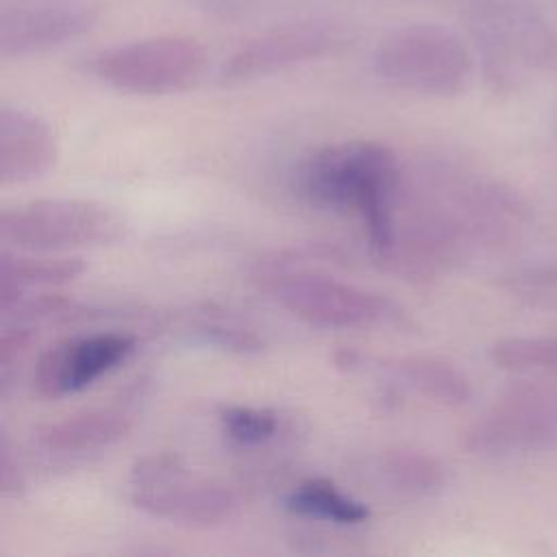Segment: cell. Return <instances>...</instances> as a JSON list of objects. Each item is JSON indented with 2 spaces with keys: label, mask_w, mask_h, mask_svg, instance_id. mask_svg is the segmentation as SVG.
I'll list each match as a JSON object with an SVG mask.
<instances>
[{
  "label": "cell",
  "mask_w": 557,
  "mask_h": 557,
  "mask_svg": "<svg viewBox=\"0 0 557 557\" xmlns=\"http://www.w3.org/2000/svg\"><path fill=\"white\" fill-rule=\"evenodd\" d=\"M131 500L139 511L183 527H218L239 509L233 490L191 476L174 453H154L135 461Z\"/></svg>",
  "instance_id": "7"
},
{
  "label": "cell",
  "mask_w": 557,
  "mask_h": 557,
  "mask_svg": "<svg viewBox=\"0 0 557 557\" xmlns=\"http://www.w3.org/2000/svg\"><path fill=\"white\" fill-rule=\"evenodd\" d=\"M133 350L135 337L126 333H94L63 339L39 357L33 387L48 400L76 394L122 366Z\"/></svg>",
  "instance_id": "11"
},
{
  "label": "cell",
  "mask_w": 557,
  "mask_h": 557,
  "mask_svg": "<svg viewBox=\"0 0 557 557\" xmlns=\"http://www.w3.org/2000/svg\"><path fill=\"white\" fill-rule=\"evenodd\" d=\"M557 444V398L518 385L487 407L463 433V446L481 457H507Z\"/></svg>",
  "instance_id": "8"
},
{
  "label": "cell",
  "mask_w": 557,
  "mask_h": 557,
  "mask_svg": "<svg viewBox=\"0 0 557 557\" xmlns=\"http://www.w3.org/2000/svg\"><path fill=\"white\" fill-rule=\"evenodd\" d=\"M344 30L326 20H296L272 26L242 44L220 70L226 85L250 83L289 67H298L337 52Z\"/></svg>",
  "instance_id": "9"
},
{
  "label": "cell",
  "mask_w": 557,
  "mask_h": 557,
  "mask_svg": "<svg viewBox=\"0 0 557 557\" xmlns=\"http://www.w3.org/2000/svg\"><path fill=\"white\" fill-rule=\"evenodd\" d=\"M255 278L283 309L318 329L350 331L403 322L394 300L294 263L263 261Z\"/></svg>",
  "instance_id": "3"
},
{
  "label": "cell",
  "mask_w": 557,
  "mask_h": 557,
  "mask_svg": "<svg viewBox=\"0 0 557 557\" xmlns=\"http://www.w3.org/2000/svg\"><path fill=\"white\" fill-rule=\"evenodd\" d=\"M359 470L368 485L400 500L429 498L446 483L444 463L416 448L381 450L368 457Z\"/></svg>",
  "instance_id": "13"
},
{
  "label": "cell",
  "mask_w": 557,
  "mask_h": 557,
  "mask_svg": "<svg viewBox=\"0 0 557 557\" xmlns=\"http://www.w3.org/2000/svg\"><path fill=\"white\" fill-rule=\"evenodd\" d=\"M59 157L52 128L39 115L13 107H0V183L22 185L44 176Z\"/></svg>",
  "instance_id": "12"
},
{
  "label": "cell",
  "mask_w": 557,
  "mask_h": 557,
  "mask_svg": "<svg viewBox=\"0 0 557 557\" xmlns=\"http://www.w3.org/2000/svg\"><path fill=\"white\" fill-rule=\"evenodd\" d=\"M26 487L24 472L20 468L17 457L13 455V446L9 433L2 429L0 433V490L4 496H17Z\"/></svg>",
  "instance_id": "23"
},
{
  "label": "cell",
  "mask_w": 557,
  "mask_h": 557,
  "mask_svg": "<svg viewBox=\"0 0 557 557\" xmlns=\"http://www.w3.org/2000/svg\"><path fill=\"white\" fill-rule=\"evenodd\" d=\"M222 433L237 446L252 448L274 440L281 431V418L265 407L231 405L220 411Z\"/></svg>",
  "instance_id": "19"
},
{
  "label": "cell",
  "mask_w": 557,
  "mask_h": 557,
  "mask_svg": "<svg viewBox=\"0 0 557 557\" xmlns=\"http://www.w3.org/2000/svg\"><path fill=\"white\" fill-rule=\"evenodd\" d=\"M385 368L405 385L440 405L457 407L468 403L472 396V387L466 374L459 372L453 363L437 357H396L387 361Z\"/></svg>",
  "instance_id": "16"
},
{
  "label": "cell",
  "mask_w": 557,
  "mask_h": 557,
  "mask_svg": "<svg viewBox=\"0 0 557 557\" xmlns=\"http://www.w3.org/2000/svg\"><path fill=\"white\" fill-rule=\"evenodd\" d=\"M98 17V0H0V57L50 52L89 33Z\"/></svg>",
  "instance_id": "10"
},
{
  "label": "cell",
  "mask_w": 557,
  "mask_h": 557,
  "mask_svg": "<svg viewBox=\"0 0 557 557\" xmlns=\"http://www.w3.org/2000/svg\"><path fill=\"white\" fill-rule=\"evenodd\" d=\"M33 339H35V331L30 324L2 322V335H0V387H2V394L9 389L13 368L24 359Z\"/></svg>",
  "instance_id": "22"
},
{
  "label": "cell",
  "mask_w": 557,
  "mask_h": 557,
  "mask_svg": "<svg viewBox=\"0 0 557 557\" xmlns=\"http://www.w3.org/2000/svg\"><path fill=\"white\" fill-rule=\"evenodd\" d=\"M85 272L81 257H28L2 248L0 252V311L11 307L26 287L63 285Z\"/></svg>",
  "instance_id": "15"
},
{
  "label": "cell",
  "mask_w": 557,
  "mask_h": 557,
  "mask_svg": "<svg viewBox=\"0 0 557 557\" xmlns=\"http://www.w3.org/2000/svg\"><path fill=\"white\" fill-rule=\"evenodd\" d=\"M285 509L294 516L339 527L361 524L370 518L366 503L352 498L329 479H305L287 496Z\"/></svg>",
  "instance_id": "17"
},
{
  "label": "cell",
  "mask_w": 557,
  "mask_h": 557,
  "mask_svg": "<svg viewBox=\"0 0 557 557\" xmlns=\"http://www.w3.org/2000/svg\"><path fill=\"white\" fill-rule=\"evenodd\" d=\"M131 418L117 409H98L48 422L35 431V444L50 455H85L120 442Z\"/></svg>",
  "instance_id": "14"
},
{
  "label": "cell",
  "mask_w": 557,
  "mask_h": 557,
  "mask_svg": "<svg viewBox=\"0 0 557 557\" xmlns=\"http://www.w3.org/2000/svg\"><path fill=\"white\" fill-rule=\"evenodd\" d=\"M205 67V48L183 35H157L111 46L85 65L102 85L133 96L185 91L200 81Z\"/></svg>",
  "instance_id": "5"
},
{
  "label": "cell",
  "mask_w": 557,
  "mask_h": 557,
  "mask_svg": "<svg viewBox=\"0 0 557 557\" xmlns=\"http://www.w3.org/2000/svg\"><path fill=\"white\" fill-rule=\"evenodd\" d=\"M400 172L398 157L385 144L346 139L305 157L294 174V187L315 209L355 213L372 257H379L392 242Z\"/></svg>",
  "instance_id": "2"
},
{
  "label": "cell",
  "mask_w": 557,
  "mask_h": 557,
  "mask_svg": "<svg viewBox=\"0 0 557 557\" xmlns=\"http://www.w3.org/2000/svg\"><path fill=\"white\" fill-rule=\"evenodd\" d=\"M503 287L516 300L557 313V265L520 268L503 276Z\"/></svg>",
  "instance_id": "20"
},
{
  "label": "cell",
  "mask_w": 557,
  "mask_h": 557,
  "mask_svg": "<svg viewBox=\"0 0 557 557\" xmlns=\"http://www.w3.org/2000/svg\"><path fill=\"white\" fill-rule=\"evenodd\" d=\"M194 335L209 346L222 348V350H231V352H239V355H250V352H259L263 348V339L233 322L226 318H205L194 326Z\"/></svg>",
  "instance_id": "21"
},
{
  "label": "cell",
  "mask_w": 557,
  "mask_h": 557,
  "mask_svg": "<svg viewBox=\"0 0 557 557\" xmlns=\"http://www.w3.org/2000/svg\"><path fill=\"white\" fill-rule=\"evenodd\" d=\"M527 222L522 200L448 161L400 172L389 246L374 257L387 272L429 281L468 255L505 246Z\"/></svg>",
  "instance_id": "1"
},
{
  "label": "cell",
  "mask_w": 557,
  "mask_h": 557,
  "mask_svg": "<svg viewBox=\"0 0 557 557\" xmlns=\"http://www.w3.org/2000/svg\"><path fill=\"white\" fill-rule=\"evenodd\" d=\"M124 233L126 222L113 207L83 198L30 200L0 213V242L26 252L109 246Z\"/></svg>",
  "instance_id": "4"
},
{
  "label": "cell",
  "mask_w": 557,
  "mask_h": 557,
  "mask_svg": "<svg viewBox=\"0 0 557 557\" xmlns=\"http://www.w3.org/2000/svg\"><path fill=\"white\" fill-rule=\"evenodd\" d=\"M461 41L435 24H407L387 33L372 52L374 74L389 87L420 96H453L468 78Z\"/></svg>",
  "instance_id": "6"
},
{
  "label": "cell",
  "mask_w": 557,
  "mask_h": 557,
  "mask_svg": "<svg viewBox=\"0 0 557 557\" xmlns=\"http://www.w3.org/2000/svg\"><path fill=\"white\" fill-rule=\"evenodd\" d=\"M490 357L503 370L557 372V337H503Z\"/></svg>",
  "instance_id": "18"
}]
</instances>
